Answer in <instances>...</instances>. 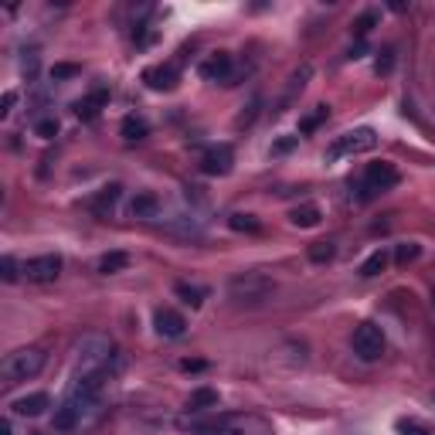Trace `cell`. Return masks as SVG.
Masks as SVG:
<instances>
[{"label": "cell", "instance_id": "1", "mask_svg": "<svg viewBox=\"0 0 435 435\" xmlns=\"http://www.w3.org/2000/svg\"><path fill=\"white\" fill-rule=\"evenodd\" d=\"M75 360H78V374H106V367L116 360V343L109 337H82L75 343Z\"/></svg>", "mask_w": 435, "mask_h": 435}, {"label": "cell", "instance_id": "2", "mask_svg": "<svg viewBox=\"0 0 435 435\" xmlns=\"http://www.w3.org/2000/svg\"><path fill=\"white\" fill-rule=\"evenodd\" d=\"M272 293H276V279L265 276V272H259V269L238 272V276L228 279V296H232L235 303H242V306H255V303L269 299Z\"/></svg>", "mask_w": 435, "mask_h": 435}, {"label": "cell", "instance_id": "3", "mask_svg": "<svg viewBox=\"0 0 435 435\" xmlns=\"http://www.w3.org/2000/svg\"><path fill=\"white\" fill-rule=\"evenodd\" d=\"M48 354L41 347H21L14 354H7L4 364H0V374H4V385H21V381H31L41 374Z\"/></svg>", "mask_w": 435, "mask_h": 435}, {"label": "cell", "instance_id": "4", "mask_svg": "<svg viewBox=\"0 0 435 435\" xmlns=\"http://www.w3.org/2000/svg\"><path fill=\"white\" fill-rule=\"evenodd\" d=\"M377 146V133H374L371 126H360V129H350V133H343L337 140L326 146V160L333 163V160H343V156H358V154H367Z\"/></svg>", "mask_w": 435, "mask_h": 435}, {"label": "cell", "instance_id": "5", "mask_svg": "<svg viewBox=\"0 0 435 435\" xmlns=\"http://www.w3.org/2000/svg\"><path fill=\"white\" fill-rule=\"evenodd\" d=\"M350 347H354V354H358L360 360H377L381 354H385V330L377 323H371V320H364V323L354 326V337H350Z\"/></svg>", "mask_w": 435, "mask_h": 435}, {"label": "cell", "instance_id": "6", "mask_svg": "<svg viewBox=\"0 0 435 435\" xmlns=\"http://www.w3.org/2000/svg\"><path fill=\"white\" fill-rule=\"evenodd\" d=\"M398 181H402V173L394 171L391 163H371L367 171H364V198H374V194H385V190H391V187H398Z\"/></svg>", "mask_w": 435, "mask_h": 435}, {"label": "cell", "instance_id": "7", "mask_svg": "<svg viewBox=\"0 0 435 435\" xmlns=\"http://www.w3.org/2000/svg\"><path fill=\"white\" fill-rule=\"evenodd\" d=\"M62 255H38V259H28L21 272L28 276V282H55L62 276Z\"/></svg>", "mask_w": 435, "mask_h": 435}, {"label": "cell", "instance_id": "8", "mask_svg": "<svg viewBox=\"0 0 435 435\" xmlns=\"http://www.w3.org/2000/svg\"><path fill=\"white\" fill-rule=\"evenodd\" d=\"M235 167V150L228 143H218V146H208L201 154V171L208 177H225V173H232Z\"/></svg>", "mask_w": 435, "mask_h": 435}, {"label": "cell", "instance_id": "9", "mask_svg": "<svg viewBox=\"0 0 435 435\" xmlns=\"http://www.w3.org/2000/svg\"><path fill=\"white\" fill-rule=\"evenodd\" d=\"M143 82L154 89V92H171L177 89V82H181V72H177V65H154V68H146L143 72Z\"/></svg>", "mask_w": 435, "mask_h": 435}, {"label": "cell", "instance_id": "10", "mask_svg": "<svg viewBox=\"0 0 435 435\" xmlns=\"http://www.w3.org/2000/svg\"><path fill=\"white\" fill-rule=\"evenodd\" d=\"M232 65L235 62H232L228 51H218V55H211V58H204L198 72H201L204 82H225V85H228V82H232Z\"/></svg>", "mask_w": 435, "mask_h": 435}, {"label": "cell", "instance_id": "11", "mask_svg": "<svg viewBox=\"0 0 435 435\" xmlns=\"http://www.w3.org/2000/svg\"><path fill=\"white\" fill-rule=\"evenodd\" d=\"M310 78H313V65H299V68H296L293 75H289V85H286V92H282L279 109H276V112H286V109L293 106V102H296V95H299L303 89H306V82H310Z\"/></svg>", "mask_w": 435, "mask_h": 435}, {"label": "cell", "instance_id": "12", "mask_svg": "<svg viewBox=\"0 0 435 435\" xmlns=\"http://www.w3.org/2000/svg\"><path fill=\"white\" fill-rule=\"evenodd\" d=\"M106 102H109V89H92L89 95H82L72 109H75L78 119H85V123H89V119H95V116L106 109Z\"/></svg>", "mask_w": 435, "mask_h": 435}, {"label": "cell", "instance_id": "13", "mask_svg": "<svg viewBox=\"0 0 435 435\" xmlns=\"http://www.w3.org/2000/svg\"><path fill=\"white\" fill-rule=\"evenodd\" d=\"M154 326H156V333H160V337H184L187 320L177 310H156Z\"/></svg>", "mask_w": 435, "mask_h": 435}, {"label": "cell", "instance_id": "14", "mask_svg": "<svg viewBox=\"0 0 435 435\" xmlns=\"http://www.w3.org/2000/svg\"><path fill=\"white\" fill-rule=\"evenodd\" d=\"M11 408H14L17 415H45L48 408H51V398H48L45 391H34V394H24V398H17L14 404H11Z\"/></svg>", "mask_w": 435, "mask_h": 435}, {"label": "cell", "instance_id": "15", "mask_svg": "<svg viewBox=\"0 0 435 435\" xmlns=\"http://www.w3.org/2000/svg\"><path fill=\"white\" fill-rule=\"evenodd\" d=\"M119 194H123V187H119V184L102 187V190H99V194L92 198V211H95L99 218H106L109 211L116 208V201H119Z\"/></svg>", "mask_w": 435, "mask_h": 435}, {"label": "cell", "instance_id": "16", "mask_svg": "<svg viewBox=\"0 0 435 435\" xmlns=\"http://www.w3.org/2000/svg\"><path fill=\"white\" fill-rule=\"evenodd\" d=\"M133 218H156L160 215V198H156L154 190H140L136 198H133Z\"/></svg>", "mask_w": 435, "mask_h": 435}, {"label": "cell", "instance_id": "17", "mask_svg": "<svg viewBox=\"0 0 435 435\" xmlns=\"http://www.w3.org/2000/svg\"><path fill=\"white\" fill-rule=\"evenodd\" d=\"M78 425H82V412H78L72 402H65L62 408H55V429H58V432H72Z\"/></svg>", "mask_w": 435, "mask_h": 435}, {"label": "cell", "instance_id": "18", "mask_svg": "<svg viewBox=\"0 0 435 435\" xmlns=\"http://www.w3.org/2000/svg\"><path fill=\"white\" fill-rule=\"evenodd\" d=\"M119 133H123L126 143H140V140H146V133H150V123H146L143 116H126L123 126H119Z\"/></svg>", "mask_w": 435, "mask_h": 435}, {"label": "cell", "instance_id": "19", "mask_svg": "<svg viewBox=\"0 0 435 435\" xmlns=\"http://www.w3.org/2000/svg\"><path fill=\"white\" fill-rule=\"evenodd\" d=\"M187 408H190V412H211V408H218V391L215 388H194L190 398H187Z\"/></svg>", "mask_w": 435, "mask_h": 435}, {"label": "cell", "instance_id": "20", "mask_svg": "<svg viewBox=\"0 0 435 435\" xmlns=\"http://www.w3.org/2000/svg\"><path fill=\"white\" fill-rule=\"evenodd\" d=\"M320 218H323V211H320L316 204H303V208H293L289 221H293L296 228H316V225H320Z\"/></svg>", "mask_w": 435, "mask_h": 435}, {"label": "cell", "instance_id": "21", "mask_svg": "<svg viewBox=\"0 0 435 435\" xmlns=\"http://www.w3.org/2000/svg\"><path fill=\"white\" fill-rule=\"evenodd\" d=\"M388 262H391V255L385 249H377L374 255H367V259H364V265H360V276H364V279H374V276H381V272L388 269Z\"/></svg>", "mask_w": 435, "mask_h": 435}, {"label": "cell", "instance_id": "22", "mask_svg": "<svg viewBox=\"0 0 435 435\" xmlns=\"http://www.w3.org/2000/svg\"><path fill=\"white\" fill-rule=\"evenodd\" d=\"M173 293L181 296L190 310H198V306L204 303V296H208V289H204V286H190V282H177V286H173Z\"/></svg>", "mask_w": 435, "mask_h": 435}, {"label": "cell", "instance_id": "23", "mask_svg": "<svg viewBox=\"0 0 435 435\" xmlns=\"http://www.w3.org/2000/svg\"><path fill=\"white\" fill-rule=\"evenodd\" d=\"M228 228L232 232H245V235H259L262 232V221L255 215H242V211H235L232 218H228Z\"/></svg>", "mask_w": 435, "mask_h": 435}, {"label": "cell", "instance_id": "24", "mask_svg": "<svg viewBox=\"0 0 435 435\" xmlns=\"http://www.w3.org/2000/svg\"><path fill=\"white\" fill-rule=\"evenodd\" d=\"M126 265H129V255H126V252H109V255L99 259V272H102V276H116V272H123Z\"/></svg>", "mask_w": 435, "mask_h": 435}, {"label": "cell", "instance_id": "25", "mask_svg": "<svg viewBox=\"0 0 435 435\" xmlns=\"http://www.w3.org/2000/svg\"><path fill=\"white\" fill-rule=\"evenodd\" d=\"M306 255H310L313 265H326V262H333V255H337V245H333V242H313Z\"/></svg>", "mask_w": 435, "mask_h": 435}, {"label": "cell", "instance_id": "26", "mask_svg": "<svg viewBox=\"0 0 435 435\" xmlns=\"http://www.w3.org/2000/svg\"><path fill=\"white\" fill-rule=\"evenodd\" d=\"M326 116H330V106H316L310 116H303V119H299V133H313L320 123H326Z\"/></svg>", "mask_w": 435, "mask_h": 435}, {"label": "cell", "instance_id": "27", "mask_svg": "<svg viewBox=\"0 0 435 435\" xmlns=\"http://www.w3.org/2000/svg\"><path fill=\"white\" fill-rule=\"evenodd\" d=\"M419 255H421V245H419V242H404V245H398V249H394V265L415 262Z\"/></svg>", "mask_w": 435, "mask_h": 435}, {"label": "cell", "instance_id": "28", "mask_svg": "<svg viewBox=\"0 0 435 435\" xmlns=\"http://www.w3.org/2000/svg\"><path fill=\"white\" fill-rule=\"evenodd\" d=\"M34 133H38L41 140H51V136H58V119H55V116H45V119H38V123H34Z\"/></svg>", "mask_w": 435, "mask_h": 435}, {"label": "cell", "instance_id": "29", "mask_svg": "<svg viewBox=\"0 0 435 435\" xmlns=\"http://www.w3.org/2000/svg\"><path fill=\"white\" fill-rule=\"evenodd\" d=\"M374 24H377V14H374V11H367V14H360L358 21H354V38H358V41H364V34L371 31Z\"/></svg>", "mask_w": 435, "mask_h": 435}, {"label": "cell", "instance_id": "30", "mask_svg": "<svg viewBox=\"0 0 435 435\" xmlns=\"http://www.w3.org/2000/svg\"><path fill=\"white\" fill-rule=\"evenodd\" d=\"M391 68H394V48H385V51H377L374 72H377V75H388Z\"/></svg>", "mask_w": 435, "mask_h": 435}, {"label": "cell", "instance_id": "31", "mask_svg": "<svg viewBox=\"0 0 435 435\" xmlns=\"http://www.w3.org/2000/svg\"><path fill=\"white\" fill-rule=\"evenodd\" d=\"M394 429H398L402 435H432L425 425H421V421H415V419H398V425H394Z\"/></svg>", "mask_w": 435, "mask_h": 435}, {"label": "cell", "instance_id": "32", "mask_svg": "<svg viewBox=\"0 0 435 435\" xmlns=\"http://www.w3.org/2000/svg\"><path fill=\"white\" fill-rule=\"evenodd\" d=\"M0 276H4V282H17V276H21V272H17V262L11 255L0 259Z\"/></svg>", "mask_w": 435, "mask_h": 435}, {"label": "cell", "instance_id": "33", "mask_svg": "<svg viewBox=\"0 0 435 435\" xmlns=\"http://www.w3.org/2000/svg\"><path fill=\"white\" fill-rule=\"evenodd\" d=\"M78 72H82L78 65H68V62H62V65H55V68H51V78H55V82H62V78H75Z\"/></svg>", "mask_w": 435, "mask_h": 435}, {"label": "cell", "instance_id": "34", "mask_svg": "<svg viewBox=\"0 0 435 435\" xmlns=\"http://www.w3.org/2000/svg\"><path fill=\"white\" fill-rule=\"evenodd\" d=\"M259 106H262V99H259V95H255V99H252V102H249V112H242V116H238V119H235V126H249L252 119H255V116H259Z\"/></svg>", "mask_w": 435, "mask_h": 435}, {"label": "cell", "instance_id": "35", "mask_svg": "<svg viewBox=\"0 0 435 435\" xmlns=\"http://www.w3.org/2000/svg\"><path fill=\"white\" fill-rule=\"evenodd\" d=\"M296 143H299V136H282V140L272 143V154H289V150H296Z\"/></svg>", "mask_w": 435, "mask_h": 435}, {"label": "cell", "instance_id": "36", "mask_svg": "<svg viewBox=\"0 0 435 435\" xmlns=\"http://www.w3.org/2000/svg\"><path fill=\"white\" fill-rule=\"evenodd\" d=\"M177 367H181V371H184V374H190V371H204V367H208V360L184 358V360H181V364H177Z\"/></svg>", "mask_w": 435, "mask_h": 435}, {"label": "cell", "instance_id": "37", "mask_svg": "<svg viewBox=\"0 0 435 435\" xmlns=\"http://www.w3.org/2000/svg\"><path fill=\"white\" fill-rule=\"evenodd\" d=\"M14 102H17V92H4V102H0V116H11Z\"/></svg>", "mask_w": 435, "mask_h": 435}, {"label": "cell", "instance_id": "38", "mask_svg": "<svg viewBox=\"0 0 435 435\" xmlns=\"http://www.w3.org/2000/svg\"><path fill=\"white\" fill-rule=\"evenodd\" d=\"M360 55H364V41H358V45L350 48V55H347V58H360Z\"/></svg>", "mask_w": 435, "mask_h": 435}, {"label": "cell", "instance_id": "39", "mask_svg": "<svg viewBox=\"0 0 435 435\" xmlns=\"http://www.w3.org/2000/svg\"><path fill=\"white\" fill-rule=\"evenodd\" d=\"M0 435H11V421H7V419L0 421Z\"/></svg>", "mask_w": 435, "mask_h": 435}, {"label": "cell", "instance_id": "40", "mask_svg": "<svg viewBox=\"0 0 435 435\" xmlns=\"http://www.w3.org/2000/svg\"><path fill=\"white\" fill-rule=\"evenodd\" d=\"M31 435H45V432H31Z\"/></svg>", "mask_w": 435, "mask_h": 435}]
</instances>
